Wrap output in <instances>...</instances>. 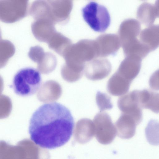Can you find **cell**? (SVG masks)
I'll return each instance as SVG.
<instances>
[{
  "instance_id": "1",
  "label": "cell",
  "mask_w": 159,
  "mask_h": 159,
  "mask_svg": "<svg viewBox=\"0 0 159 159\" xmlns=\"http://www.w3.org/2000/svg\"><path fill=\"white\" fill-rule=\"evenodd\" d=\"M74 121L70 110L57 102L44 104L33 114L29 131L30 139L41 147L48 149L61 147L71 137Z\"/></svg>"
},
{
  "instance_id": "2",
  "label": "cell",
  "mask_w": 159,
  "mask_h": 159,
  "mask_svg": "<svg viewBox=\"0 0 159 159\" xmlns=\"http://www.w3.org/2000/svg\"><path fill=\"white\" fill-rule=\"evenodd\" d=\"M41 74L38 70L27 67L19 70L13 79L14 92L22 97L33 95L39 90L42 84Z\"/></svg>"
},
{
  "instance_id": "3",
  "label": "cell",
  "mask_w": 159,
  "mask_h": 159,
  "mask_svg": "<svg viewBox=\"0 0 159 159\" xmlns=\"http://www.w3.org/2000/svg\"><path fill=\"white\" fill-rule=\"evenodd\" d=\"M82 12L84 20L95 31L104 32L110 25V14L102 5L91 2L83 8Z\"/></svg>"
},
{
  "instance_id": "4",
  "label": "cell",
  "mask_w": 159,
  "mask_h": 159,
  "mask_svg": "<svg viewBox=\"0 0 159 159\" xmlns=\"http://www.w3.org/2000/svg\"><path fill=\"white\" fill-rule=\"evenodd\" d=\"M94 120V134L98 141L103 144L111 143L116 132L110 116L106 112H101L96 116Z\"/></svg>"
},
{
  "instance_id": "5",
  "label": "cell",
  "mask_w": 159,
  "mask_h": 159,
  "mask_svg": "<svg viewBox=\"0 0 159 159\" xmlns=\"http://www.w3.org/2000/svg\"><path fill=\"white\" fill-rule=\"evenodd\" d=\"M27 1L0 0V20L6 23L18 21L26 15Z\"/></svg>"
},
{
  "instance_id": "6",
  "label": "cell",
  "mask_w": 159,
  "mask_h": 159,
  "mask_svg": "<svg viewBox=\"0 0 159 159\" xmlns=\"http://www.w3.org/2000/svg\"><path fill=\"white\" fill-rule=\"evenodd\" d=\"M140 28L139 22L134 19H127L121 24L119 37L123 50L129 49L139 43L137 37L139 34Z\"/></svg>"
},
{
  "instance_id": "7",
  "label": "cell",
  "mask_w": 159,
  "mask_h": 159,
  "mask_svg": "<svg viewBox=\"0 0 159 159\" xmlns=\"http://www.w3.org/2000/svg\"><path fill=\"white\" fill-rule=\"evenodd\" d=\"M117 105L122 113L132 117L139 125L143 118L142 108L138 102L137 90H134L120 97Z\"/></svg>"
},
{
  "instance_id": "8",
  "label": "cell",
  "mask_w": 159,
  "mask_h": 159,
  "mask_svg": "<svg viewBox=\"0 0 159 159\" xmlns=\"http://www.w3.org/2000/svg\"><path fill=\"white\" fill-rule=\"evenodd\" d=\"M98 56L104 57L116 52L121 45L119 36L115 34L101 35L98 38Z\"/></svg>"
},
{
  "instance_id": "9",
  "label": "cell",
  "mask_w": 159,
  "mask_h": 159,
  "mask_svg": "<svg viewBox=\"0 0 159 159\" xmlns=\"http://www.w3.org/2000/svg\"><path fill=\"white\" fill-rule=\"evenodd\" d=\"M137 125L136 121L132 117L121 113L115 125L116 134L123 139L131 138L135 134Z\"/></svg>"
},
{
  "instance_id": "10",
  "label": "cell",
  "mask_w": 159,
  "mask_h": 159,
  "mask_svg": "<svg viewBox=\"0 0 159 159\" xmlns=\"http://www.w3.org/2000/svg\"><path fill=\"white\" fill-rule=\"evenodd\" d=\"M126 57L121 62L116 72L125 79L131 82L140 71L141 60L133 57Z\"/></svg>"
},
{
  "instance_id": "11",
  "label": "cell",
  "mask_w": 159,
  "mask_h": 159,
  "mask_svg": "<svg viewBox=\"0 0 159 159\" xmlns=\"http://www.w3.org/2000/svg\"><path fill=\"white\" fill-rule=\"evenodd\" d=\"M138 100L142 108L149 109L153 112H159V93L148 89L137 90Z\"/></svg>"
},
{
  "instance_id": "12",
  "label": "cell",
  "mask_w": 159,
  "mask_h": 159,
  "mask_svg": "<svg viewBox=\"0 0 159 159\" xmlns=\"http://www.w3.org/2000/svg\"><path fill=\"white\" fill-rule=\"evenodd\" d=\"M131 82L116 72L108 82L107 90L108 92L113 95H123L128 91Z\"/></svg>"
},
{
  "instance_id": "13",
  "label": "cell",
  "mask_w": 159,
  "mask_h": 159,
  "mask_svg": "<svg viewBox=\"0 0 159 159\" xmlns=\"http://www.w3.org/2000/svg\"><path fill=\"white\" fill-rule=\"evenodd\" d=\"M111 69V64L107 59H97L92 64L88 75L89 78L92 80H101L108 75Z\"/></svg>"
},
{
  "instance_id": "14",
  "label": "cell",
  "mask_w": 159,
  "mask_h": 159,
  "mask_svg": "<svg viewBox=\"0 0 159 159\" xmlns=\"http://www.w3.org/2000/svg\"><path fill=\"white\" fill-rule=\"evenodd\" d=\"M158 26H150L143 30L140 34L139 40L150 51L158 45Z\"/></svg>"
},
{
  "instance_id": "15",
  "label": "cell",
  "mask_w": 159,
  "mask_h": 159,
  "mask_svg": "<svg viewBox=\"0 0 159 159\" xmlns=\"http://www.w3.org/2000/svg\"><path fill=\"white\" fill-rule=\"evenodd\" d=\"M148 3H143L138 11V18L143 23L150 25L158 16V6Z\"/></svg>"
},
{
  "instance_id": "16",
  "label": "cell",
  "mask_w": 159,
  "mask_h": 159,
  "mask_svg": "<svg viewBox=\"0 0 159 159\" xmlns=\"http://www.w3.org/2000/svg\"><path fill=\"white\" fill-rule=\"evenodd\" d=\"M15 52L13 44L7 40L0 41V68L4 66Z\"/></svg>"
},
{
  "instance_id": "17",
  "label": "cell",
  "mask_w": 159,
  "mask_h": 159,
  "mask_svg": "<svg viewBox=\"0 0 159 159\" xmlns=\"http://www.w3.org/2000/svg\"><path fill=\"white\" fill-rule=\"evenodd\" d=\"M158 122L154 120H151L145 129L146 135L148 142L152 144L156 145L154 139L157 141V134H158Z\"/></svg>"
},
{
  "instance_id": "18",
  "label": "cell",
  "mask_w": 159,
  "mask_h": 159,
  "mask_svg": "<svg viewBox=\"0 0 159 159\" xmlns=\"http://www.w3.org/2000/svg\"><path fill=\"white\" fill-rule=\"evenodd\" d=\"M97 104L101 111L110 110L113 106L111 102V98L105 93L98 92L96 96Z\"/></svg>"
},
{
  "instance_id": "19",
  "label": "cell",
  "mask_w": 159,
  "mask_h": 159,
  "mask_svg": "<svg viewBox=\"0 0 159 159\" xmlns=\"http://www.w3.org/2000/svg\"><path fill=\"white\" fill-rule=\"evenodd\" d=\"M2 34H1V31L0 28V41L2 40Z\"/></svg>"
}]
</instances>
